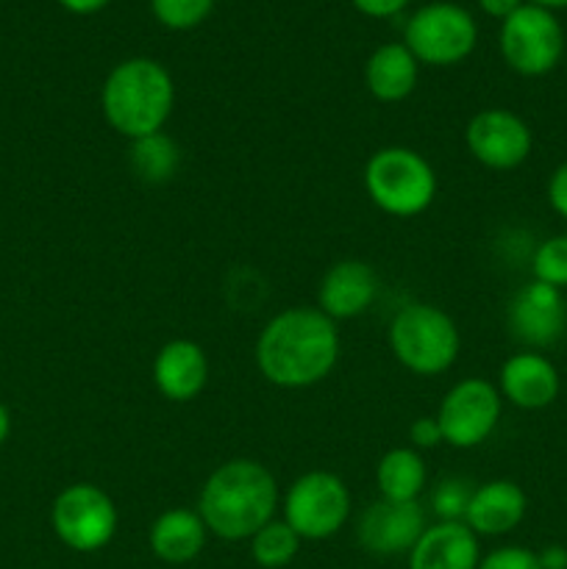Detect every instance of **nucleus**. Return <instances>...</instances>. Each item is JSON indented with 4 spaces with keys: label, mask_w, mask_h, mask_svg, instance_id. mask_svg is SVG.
<instances>
[{
    "label": "nucleus",
    "mask_w": 567,
    "mask_h": 569,
    "mask_svg": "<svg viewBox=\"0 0 567 569\" xmlns=\"http://www.w3.org/2000/svg\"><path fill=\"white\" fill-rule=\"evenodd\" d=\"M337 359V322L311 306L278 311L256 339V367L281 389H306L326 381Z\"/></svg>",
    "instance_id": "obj_1"
},
{
    "label": "nucleus",
    "mask_w": 567,
    "mask_h": 569,
    "mask_svg": "<svg viewBox=\"0 0 567 569\" xmlns=\"http://www.w3.org/2000/svg\"><path fill=\"white\" fill-rule=\"evenodd\" d=\"M278 509V483L265 465L233 459L217 467L200 489L198 515L209 533L242 542L267 526Z\"/></svg>",
    "instance_id": "obj_2"
},
{
    "label": "nucleus",
    "mask_w": 567,
    "mask_h": 569,
    "mask_svg": "<svg viewBox=\"0 0 567 569\" xmlns=\"http://www.w3.org/2000/svg\"><path fill=\"white\" fill-rule=\"evenodd\" d=\"M176 106V83L156 59H126L106 76L100 109L106 122L126 139L159 133Z\"/></svg>",
    "instance_id": "obj_3"
},
{
    "label": "nucleus",
    "mask_w": 567,
    "mask_h": 569,
    "mask_svg": "<svg viewBox=\"0 0 567 569\" xmlns=\"http://www.w3.org/2000/svg\"><path fill=\"white\" fill-rule=\"evenodd\" d=\"M389 350L409 372L422 378L450 370L459 359L461 337L450 315L431 303H409L389 322Z\"/></svg>",
    "instance_id": "obj_4"
},
{
    "label": "nucleus",
    "mask_w": 567,
    "mask_h": 569,
    "mask_svg": "<svg viewBox=\"0 0 567 569\" xmlns=\"http://www.w3.org/2000/svg\"><path fill=\"white\" fill-rule=\"evenodd\" d=\"M365 189L384 214L409 217L422 214L437 198V172L411 148H381L367 159Z\"/></svg>",
    "instance_id": "obj_5"
},
{
    "label": "nucleus",
    "mask_w": 567,
    "mask_h": 569,
    "mask_svg": "<svg viewBox=\"0 0 567 569\" xmlns=\"http://www.w3.org/2000/svg\"><path fill=\"white\" fill-rule=\"evenodd\" d=\"M498 48L506 64L526 78L548 76L565 53V31L554 11L523 3L500 22Z\"/></svg>",
    "instance_id": "obj_6"
},
{
    "label": "nucleus",
    "mask_w": 567,
    "mask_h": 569,
    "mask_svg": "<svg viewBox=\"0 0 567 569\" xmlns=\"http://www.w3.org/2000/svg\"><path fill=\"white\" fill-rule=\"evenodd\" d=\"M476 42V20L456 3L422 6L404 28V44L420 64L454 67L472 53Z\"/></svg>",
    "instance_id": "obj_7"
},
{
    "label": "nucleus",
    "mask_w": 567,
    "mask_h": 569,
    "mask_svg": "<svg viewBox=\"0 0 567 569\" xmlns=\"http://www.w3.org/2000/svg\"><path fill=\"white\" fill-rule=\"evenodd\" d=\"M350 489L334 472L315 470L300 476L284 498V522L300 539L320 542L345 528L350 517Z\"/></svg>",
    "instance_id": "obj_8"
},
{
    "label": "nucleus",
    "mask_w": 567,
    "mask_h": 569,
    "mask_svg": "<svg viewBox=\"0 0 567 569\" xmlns=\"http://www.w3.org/2000/svg\"><path fill=\"white\" fill-rule=\"evenodd\" d=\"M50 526L61 545L76 553H94L117 533L115 500L94 483H72L56 495Z\"/></svg>",
    "instance_id": "obj_9"
},
{
    "label": "nucleus",
    "mask_w": 567,
    "mask_h": 569,
    "mask_svg": "<svg viewBox=\"0 0 567 569\" xmlns=\"http://www.w3.org/2000/svg\"><path fill=\"white\" fill-rule=\"evenodd\" d=\"M504 398L498 387L484 378H465L454 383L439 406V428L450 448L470 450L487 442L500 422Z\"/></svg>",
    "instance_id": "obj_10"
},
{
    "label": "nucleus",
    "mask_w": 567,
    "mask_h": 569,
    "mask_svg": "<svg viewBox=\"0 0 567 569\" xmlns=\"http://www.w3.org/2000/svg\"><path fill=\"white\" fill-rule=\"evenodd\" d=\"M465 142L478 164L506 172L517 170L531 156L534 133L515 111L484 109L467 122Z\"/></svg>",
    "instance_id": "obj_11"
},
{
    "label": "nucleus",
    "mask_w": 567,
    "mask_h": 569,
    "mask_svg": "<svg viewBox=\"0 0 567 569\" xmlns=\"http://www.w3.org/2000/svg\"><path fill=\"white\" fill-rule=\"evenodd\" d=\"M506 322L517 342L526 350H545L565 337L567 303L561 289L543 281L520 287L511 298Z\"/></svg>",
    "instance_id": "obj_12"
},
{
    "label": "nucleus",
    "mask_w": 567,
    "mask_h": 569,
    "mask_svg": "<svg viewBox=\"0 0 567 569\" xmlns=\"http://www.w3.org/2000/svg\"><path fill=\"white\" fill-rule=\"evenodd\" d=\"M426 511L420 503H395V500H376L367 506L356 526L359 545L372 556H398L415 548L417 539L426 531Z\"/></svg>",
    "instance_id": "obj_13"
},
{
    "label": "nucleus",
    "mask_w": 567,
    "mask_h": 569,
    "mask_svg": "<svg viewBox=\"0 0 567 569\" xmlns=\"http://www.w3.org/2000/svg\"><path fill=\"white\" fill-rule=\"evenodd\" d=\"M561 378L554 361L537 350L509 356L498 372V392L506 403L523 411L548 409L559 398Z\"/></svg>",
    "instance_id": "obj_14"
},
{
    "label": "nucleus",
    "mask_w": 567,
    "mask_h": 569,
    "mask_svg": "<svg viewBox=\"0 0 567 569\" xmlns=\"http://www.w3.org/2000/svg\"><path fill=\"white\" fill-rule=\"evenodd\" d=\"M378 295V276L370 264L359 259L337 261L322 276L317 289V309L326 317L337 320H354L372 306Z\"/></svg>",
    "instance_id": "obj_15"
},
{
    "label": "nucleus",
    "mask_w": 567,
    "mask_h": 569,
    "mask_svg": "<svg viewBox=\"0 0 567 569\" xmlns=\"http://www.w3.org/2000/svg\"><path fill=\"white\" fill-rule=\"evenodd\" d=\"M156 389L172 403H189L209 381V359L192 339H172L153 359Z\"/></svg>",
    "instance_id": "obj_16"
},
{
    "label": "nucleus",
    "mask_w": 567,
    "mask_h": 569,
    "mask_svg": "<svg viewBox=\"0 0 567 569\" xmlns=\"http://www.w3.org/2000/svg\"><path fill=\"white\" fill-rule=\"evenodd\" d=\"M528 498L523 487L515 481H487L472 489L470 506H467L465 526L476 537H504L511 533L523 520H526Z\"/></svg>",
    "instance_id": "obj_17"
},
{
    "label": "nucleus",
    "mask_w": 567,
    "mask_h": 569,
    "mask_svg": "<svg viewBox=\"0 0 567 569\" xmlns=\"http://www.w3.org/2000/svg\"><path fill=\"white\" fill-rule=\"evenodd\" d=\"M481 548L465 522H437L409 550V569H478Z\"/></svg>",
    "instance_id": "obj_18"
},
{
    "label": "nucleus",
    "mask_w": 567,
    "mask_h": 569,
    "mask_svg": "<svg viewBox=\"0 0 567 569\" xmlns=\"http://www.w3.org/2000/svg\"><path fill=\"white\" fill-rule=\"evenodd\" d=\"M420 61L404 42H387L370 53L365 64V87L381 103H400L417 87Z\"/></svg>",
    "instance_id": "obj_19"
},
{
    "label": "nucleus",
    "mask_w": 567,
    "mask_h": 569,
    "mask_svg": "<svg viewBox=\"0 0 567 569\" xmlns=\"http://www.w3.org/2000/svg\"><path fill=\"white\" fill-rule=\"evenodd\" d=\"M209 528L192 509H167L150 526V550L165 565H189L203 550Z\"/></svg>",
    "instance_id": "obj_20"
},
{
    "label": "nucleus",
    "mask_w": 567,
    "mask_h": 569,
    "mask_svg": "<svg viewBox=\"0 0 567 569\" xmlns=\"http://www.w3.org/2000/svg\"><path fill=\"white\" fill-rule=\"evenodd\" d=\"M376 483L384 500L415 503L426 489V465L415 448H392L376 467Z\"/></svg>",
    "instance_id": "obj_21"
},
{
    "label": "nucleus",
    "mask_w": 567,
    "mask_h": 569,
    "mask_svg": "<svg viewBox=\"0 0 567 569\" xmlns=\"http://www.w3.org/2000/svg\"><path fill=\"white\" fill-rule=\"evenodd\" d=\"M128 161H131V170L137 172V178H142L145 183H167L170 178H176L178 164H181V150H178L176 139L159 131L133 139Z\"/></svg>",
    "instance_id": "obj_22"
},
{
    "label": "nucleus",
    "mask_w": 567,
    "mask_h": 569,
    "mask_svg": "<svg viewBox=\"0 0 567 569\" xmlns=\"http://www.w3.org/2000/svg\"><path fill=\"white\" fill-rule=\"evenodd\" d=\"M304 539L292 531L284 520H270L261 531L250 537V556L259 567L281 569L292 565Z\"/></svg>",
    "instance_id": "obj_23"
},
{
    "label": "nucleus",
    "mask_w": 567,
    "mask_h": 569,
    "mask_svg": "<svg viewBox=\"0 0 567 569\" xmlns=\"http://www.w3.org/2000/svg\"><path fill=\"white\" fill-rule=\"evenodd\" d=\"M531 272L534 281L567 289V233L539 242V248L531 256Z\"/></svg>",
    "instance_id": "obj_24"
},
{
    "label": "nucleus",
    "mask_w": 567,
    "mask_h": 569,
    "mask_svg": "<svg viewBox=\"0 0 567 569\" xmlns=\"http://www.w3.org/2000/svg\"><path fill=\"white\" fill-rule=\"evenodd\" d=\"M217 0H150L156 20L170 31H189L211 14Z\"/></svg>",
    "instance_id": "obj_25"
},
{
    "label": "nucleus",
    "mask_w": 567,
    "mask_h": 569,
    "mask_svg": "<svg viewBox=\"0 0 567 569\" xmlns=\"http://www.w3.org/2000/svg\"><path fill=\"white\" fill-rule=\"evenodd\" d=\"M470 498V481L454 476L442 478V481L431 489V511L439 517V522H465Z\"/></svg>",
    "instance_id": "obj_26"
},
{
    "label": "nucleus",
    "mask_w": 567,
    "mask_h": 569,
    "mask_svg": "<svg viewBox=\"0 0 567 569\" xmlns=\"http://www.w3.org/2000/svg\"><path fill=\"white\" fill-rule=\"evenodd\" d=\"M478 569H543L539 556L528 548H517V545H506V548L493 550V553L481 556Z\"/></svg>",
    "instance_id": "obj_27"
},
{
    "label": "nucleus",
    "mask_w": 567,
    "mask_h": 569,
    "mask_svg": "<svg viewBox=\"0 0 567 569\" xmlns=\"http://www.w3.org/2000/svg\"><path fill=\"white\" fill-rule=\"evenodd\" d=\"M409 442L415 450H428V448H437L442 439V428H439L437 417H420L409 426Z\"/></svg>",
    "instance_id": "obj_28"
},
{
    "label": "nucleus",
    "mask_w": 567,
    "mask_h": 569,
    "mask_svg": "<svg viewBox=\"0 0 567 569\" xmlns=\"http://www.w3.org/2000/svg\"><path fill=\"white\" fill-rule=\"evenodd\" d=\"M548 203L561 220H567V161H561L548 178Z\"/></svg>",
    "instance_id": "obj_29"
},
{
    "label": "nucleus",
    "mask_w": 567,
    "mask_h": 569,
    "mask_svg": "<svg viewBox=\"0 0 567 569\" xmlns=\"http://www.w3.org/2000/svg\"><path fill=\"white\" fill-rule=\"evenodd\" d=\"M350 3H354L365 17H372V20H387V17H395L398 11H404L409 0H350Z\"/></svg>",
    "instance_id": "obj_30"
},
{
    "label": "nucleus",
    "mask_w": 567,
    "mask_h": 569,
    "mask_svg": "<svg viewBox=\"0 0 567 569\" xmlns=\"http://www.w3.org/2000/svg\"><path fill=\"white\" fill-rule=\"evenodd\" d=\"M476 3L481 6L484 14H489V17H495V20L504 22L506 17L515 14V11L520 9L523 0H476Z\"/></svg>",
    "instance_id": "obj_31"
},
{
    "label": "nucleus",
    "mask_w": 567,
    "mask_h": 569,
    "mask_svg": "<svg viewBox=\"0 0 567 569\" xmlns=\"http://www.w3.org/2000/svg\"><path fill=\"white\" fill-rule=\"evenodd\" d=\"M537 556H539V565H543V569H567L565 545H545Z\"/></svg>",
    "instance_id": "obj_32"
},
{
    "label": "nucleus",
    "mask_w": 567,
    "mask_h": 569,
    "mask_svg": "<svg viewBox=\"0 0 567 569\" xmlns=\"http://www.w3.org/2000/svg\"><path fill=\"white\" fill-rule=\"evenodd\" d=\"M61 9L72 11V14H98L100 9L111 3V0H56Z\"/></svg>",
    "instance_id": "obj_33"
},
{
    "label": "nucleus",
    "mask_w": 567,
    "mask_h": 569,
    "mask_svg": "<svg viewBox=\"0 0 567 569\" xmlns=\"http://www.w3.org/2000/svg\"><path fill=\"white\" fill-rule=\"evenodd\" d=\"M9 433H11V415H9V409L0 403V445L9 439Z\"/></svg>",
    "instance_id": "obj_34"
},
{
    "label": "nucleus",
    "mask_w": 567,
    "mask_h": 569,
    "mask_svg": "<svg viewBox=\"0 0 567 569\" xmlns=\"http://www.w3.org/2000/svg\"><path fill=\"white\" fill-rule=\"evenodd\" d=\"M528 3L539 6V9H548V11H556V9H567V0H528Z\"/></svg>",
    "instance_id": "obj_35"
}]
</instances>
